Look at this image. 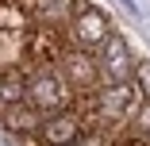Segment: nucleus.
Here are the masks:
<instances>
[{
    "label": "nucleus",
    "instance_id": "nucleus-1",
    "mask_svg": "<svg viewBox=\"0 0 150 146\" xmlns=\"http://www.w3.org/2000/svg\"><path fill=\"white\" fill-rule=\"evenodd\" d=\"M27 100H35V108H42V111H62L66 100H69V89H62L58 77L39 73L31 85H27Z\"/></svg>",
    "mask_w": 150,
    "mask_h": 146
},
{
    "label": "nucleus",
    "instance_id": "nucleus-2",
    "mask_svg": "<svg viewBox=\"0 0 150 146\" xmlns=\"http://www.w3.org/2000/svg\"><path fill=\"white\" fill-rule=\"evenodd\" d=\"M100 66L112 81H131L135 77V62H131V54H127V42L119 39V35H108L104 50H100Z\"/></svg>",
    "mask_w": 150,
    "mask_h": 146
},
{
    "label": "nucleus",
    "instance_id": "nucleus-3",
    "mask_svg": "<svg viewBox=\"0 0 150 146\" xmlns=\"http://www.w3.org/2000/svg\"><path fill=\"white\" fill-rule=\"evenodd\" d=\"M39 138H42L46 146H73V142L81 138V119L69 115V111H58V115H50V119L42 123Z\"/></svg>",
    "mask_w": 150,
    "mask_h": 146
},
{
    "label": "nucleus",
    "instance_id": "nucleus-4",
    "mask_svg": "<svg viewBox=\"0 0 150 146\" xmlns=\"http://www.w3.org/2000/svg\"><path fill=\"white\" fill-rule=\"evenodd\" d=\"M108 19L96 12V8H85L81 16H77V39L85 42V46H104L108 42Z\"/></svg>",
    "mask_w": 150,
    "mask_h": 146
},
{
    "label": "nucleus",
    "instance_id": "nucleus-5",
    "mask_svg": "<svg viewBox=\"0 0 150 146\" xmlns=\"http://www.w3.org/2000/svg\"><path fill=\"white\" fill-rule=\"evenodd\" d=\"M42 123H46V119H42L35 108H23V104L4 108V127L16 131V135H35V131H42Z\"/></svg>",
    "mask_w": 150,
    "mask_h": 146
},
{
    "label": "nucleus",
    "instance_id": "nucleus-6",
    "mask_svg": "<svg viewBox=\"0 0 150 146\" xmlns=\"http://www.w3.org/2000/svg\"><path fill=\"white\" fill-rule=\"evenodd\" d=\"M135 81H139V92L150 100V58H139L135 62Z\"/></svg>",
    "mask_w": 150,
    "mask_h": 146
},
{
    "label": "nucleus",
    "instance_id": "nucleus-7",
    "mask_svg": "<svg viewBox=\"0 0 150 146\" xmlns=\"http://www.w3.org/2000/svg\"><path fill=\"white\" fill-rule=\"evenodd\" d=\"M135 131H139V135H150V100L135 111Z\"/></svg>",
    "mask_w": 150,
    "mask_h": 146
},
{
    "label": "nucleus",
    "instance_id": "nucleus-8",
    "mask_svg": "<svg viewBox=\"0 0 150 146\" xmlns=\"http://www.w3.org/2000/svg\"><path fill=\"white\" fill-rule=\"evenodd\" d=\"M73 8V0H42V12L46 16H66Z\"/></svg>",
    "mask_w": 150,
    "mask_h": 146
}]
</instances>
